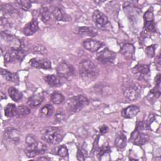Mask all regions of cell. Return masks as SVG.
Masks as SVG:
<instances>
[{"mask_svg":"<svg viewBox=\"0 0 161 161\" xmlns=\"http://www.w3.org/2000/svg\"><path fill=\"white\" fill-rule=\"evenodd\" d=\"M80 77L85 82L94 81L99 75V70L96 65L89 60H84L79 65Z\"/></svg>","mask_w":161,"mask_h":161,"instance_id":"1","label":"cell"},{"mask_svg":"<svg viewBox=\"0 0 161 161\" xmlns=\"http://www.w3.org/2000/svg\"><path fill=\"white\" fill-rule=\"evenodd\" d=\"M42 138L46 142L57 145L59 143L64 136V132L62 128L55 126H48L40 131Z\"/></svg>","mask_w":161,"mask_h":161,"instance_id":"2","label":"cell"},{"mask_svg":"<svg viewBox=\"0 0 161 161\" xmlns=\"http://www.w3.org/2000/svg\"><path fill=\"white\" fill-rule=\"evenodd\" d=\"M89 103V101L85 96L78 95L70 97L65 104L66 108L71 113H77L82 110Z\"/></svg>","mask_w":161,"mask_h":161,"instance_id":"3","label":"cell"},{"mask_svg":"<svg viewBox=\"0 0 161 161\" xmlns=\"http://www.w3.org/2000/svg\"><path fill=\"white\" fill-rule=\"evenodd\" d=\"M123 94L126 98L130 101H135L142 93V87L136 82L126 84L123 90Z\"/></svg>","mask_w":161,"mask_h":161,"instance_id":"4","label":"cell"},{"mask_svg":"<svg viewBox=\"0 0 161 161\" xmlns=\"http://www.w3.org/2000/svg\"><path fill=\"white\" fill-rule=\"evenodd\" d=\"M25 52L21 48H10L4 55L5 63L19 62L23 59Z\"/></svg>","mask_w":161,"mask_h":161,"instance_id":"5","label":"cell"},{"mask_svg":"<svg viewBox=\"0 0 161 161\" xmlns=\"http://www.w3.org/2000/svg\"><path fill=\"white\" fill-rule=\"evenodd\" d=\"M47 149V147L45 144L37 140L33 145L28 146L25 150V152L28 158H33L36 155L44 153Z\"/></svg>","mask_w":161,"mask_h":161,"instance_id":"6","label":"cell"},{"mask_svg":"<svg viewBox=\"0 0 161 161\" xmlns=\"http://www.w3.org/2000/svg\"><path fill=\"white\" fill-rule=\"evenodd\" d=\"M116 57L115 52L106 48L97 53L96 55V59L103 64H111L114 62Z\"/></svg>","mask_w":161,"mask_h":161,"instance_id":"7","label":"cell"},{"mask_svg":"<svg viewBox=\"0 0 161 161\" xmlns=\"http://www.w3.org/2000/svg\"><path fill=\"white\" fill-rule=\"evenodd\" d=\"M135 77L138 80H146L150 74V66L146 64H137L132 69Z\"/></svg>","mask_w":161,"mask_h":161,"instance_id":"8","label":"cell"},{"mask_svg":"<svg viewBox=\"0 0 161 161\" xmlns=\"http://www.w3.org/2000/svg\"><path fill=\"white\" fill-rule=\"evenodd\" d=\"M144 28L149 32L155 31V25L154 22V16L153 8H150L143 14Z\"/></svg>","mask_w":161,"mask_h":161,"instance_id":"9","label":"cell"},{"mask_svg":"<svg viewBox=\"0 0 161 161\" xmlns=\"http://www.w3.org/2000/svg\"><path fill=\"white\" fill-rule=\"evenodd\" d=\"M150 137L148 134L142 133L141 131L135 130L130 136V141L133 142L135 145L141 146L147 143Z\"/></svg>","mask_w":161,"mask_h":161,"instance_id":"10","label":"cell"},{"mask_svg":"<svg viewBox=\"0 0 161 161\" xmlns=\"http://www.w3.org/2000/svg\"><path fill=\"white\" fill-rule=\"evenodd\" d=\"M4 137L6 140L16 144L20 141L21 133L18 130L14 128L8 127L4 131Z\"/></svg>","mask_w":161,"mask_h":161,"instance_id":"11","label":"cell"},{"mask_svg":"<svg viewBox=\"0 0 161 161\" xmlns=\"http://www.w3.org/2000/svg\"><path fill=\"white\" fill-rule=\"evenodd\" d=\"M92 20L94 24L99 28H104L109 23L108 17L99 10H95L92 13Z\"/></svg>","mask_w":161,"mask_h":161,"instance_id":"12","label":"cell"},{"mask_svg":"<svg viewBox=\"0 0 161 161\" xmlns=\"http://www.w3.org/2000/svg\"><path fill=\"white\" fill-rule=\"evenodd\" d=\"M45 80L50 87H57L64 84L66 79L58 74H49L45 77Z\"/></svg>","mask_w":161,"mask_h":161,"instance_id":"13","label":"cell"},{"mask_svg":"<svg viewBox=\"0 0 161 161\" xmlns=\"http://www.w3.org/2000/svg\"><path fill=\"white\" fill-rule=\"evenodd\" d=\"M57 74L65 78L66 79L70 77L73 73L72 66L66 62H61L57 67Z\"/></svg>","mask_w":161,"mask_h":161,"instance_id":"14","label":"cell"},{"mask_svg":"<svg viewBox=\"0 0 161 161\" xmlns=\"http://www.w3.org/2000/svg\"><path fill=\"white\" fill-rule=\"evenodd\" d=\"M29 64L31 67L37 68V69H51V62L50 60L46 58H33L30 60Z\"/></svg>","mask_w":161,"mask_h":161,"instance_id":"15","label":"cell"},{"mask_svg":"<svg viewBox=\"0 0 161 161\" xmlns=\"http://www.w3.org/2000/svg\"><path fill=\"white\" fill-rule=\"evenodd\" d=\"M103 43L93 39H86L82 42V46L87 50L95 52L103 46Z\"/></svg>","mask_w":161,"mask_h":161,"instance_id":"16","label":"cell"},{"mask_svg":"<svg viewBox=\"0 0 161 161\" xmlns=\"http://www.w3.org/2000/svg\"><path fill=\"white\" fill-rule=\"evenodd\" d=\"M38 23L36 19H33L27 23L23 29V34L26 36H32L38 30Z\"/></svg>","mask_w":161,"mask_h":161,"instance_id":"17","label":"cell"},{"mask_svg":"<svg viewBox=\"0 0 161 161\" xmlns=\"http://www.w3.org/2000/svg\"><path fill=\"white\" fill-rule=\"evenodd\" d=\"M44 99V96L42 93H36L30 96L27 101L29 107L34 108L42 104Z\"/></svg>","mask_w":161,"mask_h":161,"instance_id":"18","label":"cell"},{"mask_svg":"<svg viewBox=\"0 0 161 161\" xmlns=\"http://www.w3.org/2000/svg\"><path fill=\"white\" fill-rule=\"evenodd\" d=\"M120 52L126 59H131L134 56L135 47L131 43H125L121 46Z\"/></svg>","mask_w":161,"mask_h":161,"instance_id":"19","label":"cell"},{"mask_svg":"<svg viewBox=\"0 0 161 161\" xmlns=\"http://www.w3.org/2000/svg\"><path fill=\"white\" fill-rule=\"evenodd\" d=\"M140 111V108L136 105H130L123 109L121 111L122 116L125 118L135 117Z\"/></svg>","mask_w":161,"mask_h":161,"instance_id":"20","label":"cell"},{"mask_svg":"<svg viewBox=\"0 0 161 161\" xmlns=\"http://www.w3.org/2000/svg\"><path fill=\"white\" fill-rule=\"evenodd\" d=\"M1 38L9 44L11 45V48H20V43L18 39L13 35L1 33Z\"/></svg>","mask_w":161,"mask_h":161,"instance_id":"21","label":"cell"},{"mask_svg":"<svg viewBox=\"0 0 161 161\" xmlns=\"http://www.w3.org/2000/svg\"><path fill=\"white\" fill-rule=\"evenodd\" d=\"M52 13V16L57 21H67V16L64 11L60 7H55Z\"/></svg>","mask_w":161,"mask_h":161,"instance_id":"22","label":"cell"},{"mask_svg":"<svg viewBox=\"0 0 161 161\" xmlns=\"http://www.w3.org/2000/svg\"><path fill=\"white\" fill-rule=\"evenodd\" d=\"M1 74L2 77L8 81L12 82H16L18 81V76L15 73H12L8 70L1 69Z\"/></svg>","mask_w":161,"mask_h":161,"instance_id":"23","label":"cell"},{"mask_svg":"<svg viewBox=\"0 0 161 161\" xmlns=\"http://www.w3.org/2000/svg\"><path fill=\"white\" fill-rule=\"evenodd\" d=\"M40 16L42 21L46 23L50 21L52 16V13L49 9V8L47 6H44L41 8L40 9Z\"/></svg>","mask_w":161,"mask_h":161,"instance_id":"24","label":"cell"},{"mask_svg":"<svg viewBox=\"0 0 161 161\" xmlns=\"http://www.w3.org/2000/svg\"><path fill=\"white\" fill-rule=\"evenodd\" d=\"M78 32L80 36H88L91 37L95 36L97 34L96 30H95L92 27H87V26L80 27L79 28Z\"/></svg>","mask_w":161,"mask_h":161,"instance_id":"25","label":"cell"},{"mask_svg":"<svg viewBox=\"0 0 161 161\" xmlns=\"http://www.w3.org/2000/svg\"><path fill=\"white\" fill-rule=\"evenodd\" d=\"M8 94L11 99L14 102H19L23 98L22 92L13 87H11L8 89Z\"/></svg>","mask_w":161,"mask_h":161,"instance_id":"26","label":"cell"},{"mask_svg":"<svg viewBox=\"0 0 161 161\" xmlns=\"http://www.w3.org/2000/svg\"><path fill=\"white\" fill-rule=\"evenodd\" d=\"M126 143H127V140H126V136H125V135L121 132L119 133L115 138V140H114L115 145L119 148H123L126 147Z\"/></svg>","mask_w":161,"mask_h":161,"instance_id":"27","label":"cell"},{"mask_svg":"<svg viewBox=\"0 0 161 161\" xmlns=\"http://www.w3.org/2000/svg\"><path fill=\"white\" fill-rule=\"evenodd\" d=\"M54 111L53 106L50 104H47L41 108L40 109V114L42 117L47 118L52 115Z\"/></svg>","mask_w":161,"mask_h":161,"instance_id":"28","label":"cell"},{"mask_svg":"<svg viewBox=\"0 0 161 161\" xmlns=\"http://www.w3.org/2000/svg\"><path fill=\"white\" fill-rule=\"evenodd\" d=\"M160 95V87L155 86L154 88L151 89L149 92L147 94V99L151 102L153 103L159 97Z\"/></svg>","mask_w":161,"mask_h":161,"instance_id":"29","label":"cell"},{"mask_svg":"<svg viewBox=\"0 0 161 161\" xmlns=\"http://www.w3.org/2000/svg\"><path fill=\"white\" fill-rule=\"evenodd\" d=\"M16 106L15 104L9 103L4 108V115L6 117H13L16 116Z\"/></svg>","mask_w":161,"mask_h":161,"instance_id":"30","label":"cell"},{"mask_svg":"<svg viewBox=\"0 0 161 161\" xmlns=\"http://www.w3.org/2000/svg\"><path fill=\"white\" fill-rule=\"evenodd\" d=\"M50 99L52 103L55 104H60L64 101V95L58 92H54L50 96Z\"/></svg>","mask_w":161,"mask_h":161,"instance_id":"31","label":"cell"},{"mask_svg":"<svg viewBox=\"0 0 161 161\" xmlns=\"http://www.w3.org/2000/svg\"><path fill=\"white\" fill-rule=\"evenodd\" d=\"M31 112L30 109L24 105H21L18 107H16V116H25L30 114Z\"/></svg>","mask_w":161,"mask_h":161,"instance_id":"32","label":"cell"},{"mask_svg":"<svg viewBox=\"0 0 161 161\" xmlns=\"http://www.w3.org/2000/svg\"><path fill=\"white\" fill-rule=\"evenodd\" d=\"M55 120L57 123H62L65 119V114L62 109H58L55 113L54 115Z\"/></svg>","mask_w":161,"mask_h":161,"instance_id":"33","label":"cell"},{"mask_svg":"<svg viewBox=\"0 0 161 161\" xmlns=\"http://www.w3.org/2000/svg\"><path fill=\"white\" fill-rule=\"evenodd\" d=\"M16 3L24 11H28L31 7V2L30 1H18Z\"/></svg>","mask_w":161,"mask_h":161,"instance_id":"34","label":"cell"},{"mask_svg":"<svg viewBox=\"0 0 161 161\" xmlns=\"http://www.w3.org/2000/svg\"><path fill=\"white\" fill-rule=\"evenodd\" d=\"M57 155L62 157H65L68 156V149L65 145H60L57 149Z\"/></svg>","mask_w":161,"mask_h":161,"instance_id":"35","label":"cell"},{"mask_svg":"<svg viewBox=\"0 0 161 161\" xmlns=\"http://www.w3.org/2000/svg\"><path fill=\"white\" fill-rule=\"evenodd\" d=\"M157 46H155V45H152L147 47L145 48V53L148 57L152 58L155 55V50Z\"/></svg>","mask_w":161,"mask_h":161,"instance_id":"36","label":"cell"},{"mask_svg":"<svg viewBox=\"0 0 161 161\" xmlns=\"http://www.w3.org/2000/svg\"><path fill=\"white\" fill-rule=\"evenodd\" d=\"M38 140L36 138V137L32 135V134H28L25 139L26 143L27 144L28 146H30L33 145Z\"/></svg>","mask_w":161,"mask_h":161,"instance_id":"37","label":"cell"},{"mask_svg":"<svg viewBox=\"0 0 161 161\" xmlns=\"http://www.w3.org/2000/svg\"><path fill=\"white\" fill-rule=\"evenodd\" d=\"M109 151V148L108 146H103L101 147L97 151V157L99 158H101L103 155L106 154Z\"/></svg>","mask_w":161,"mask_h":161,"instance_id":"38","label":"cell"},{"mask_svg":"<svg viewBox=\"0 0 161 161\" xmlns=\"http://www.w3.org/2000/svg\"><path fill=\"white\" fill-rule=\"evenodd\" d=\"M77 158L79 160H84L86 159L85 154L84 153L82 149H78V152L77 153Z\"/></svg>","mask_w":161,"mask_h":161,"instance_id":"39","label":"cell"},{"mask_svg":"<svg viewBox=\"0 0 161 161\" xmlns=\"http://www.w3.org/2000/svg\"><path fill=\"white\" fill-rule=\"evenodd\" d=\"M34 51L35 52H38L39 53H43L44 52H45L46 49L43 47H42L41 45H38L35 48Z\"/></svg>","mask_w":161,"mask_h":161,"instance_id":"40","label":"cell"},{"mask_svg":"<svg viewBox=\"0 0 161 161\" xmlns=\"http://www.w3.org/2000/svg\"><path fill=\"white\" fill-rule=\"evenodd\" d=\"M108 131V128L106 125H102L99 127V131L101 134H104L106 133H107Z\"/></svg>","mask_w":161,"mask_h":161,"instance_id":"41","label":"cell"},{"mask_svg":"<svg viewBox=\"0 0 161 161\" xmlns=\"http://www.w3.org/2000/svg\"><path fill=\"white\" fill-rule=\"evenodd\" d=\"M155 83L156 84V86L159 87L160 86V74H157L156 77H155Z\"/></svg>","mask_w":161,"mask_h":161,"instance_id":"42","label":"cell"},{"mask_svg":"<svg viewBox=\"0 0 161 161\" xmlns=\"http://www.w3.org/2000/svg\"><path fill=\"white\" fill-rule=\"evenodd\" d=\"M6 95H5L4 93L1 92V99H6Z\"/></svg>","mask_w":161,"mask_h":161,"instance_id":"43","label":"cell"},{"mask_svg":"<svg viewBox=\"0 0 161 161\" xmlns=\"http://www.w3.org/2000/svg\"><path fill=\"white\" fill-rule=\"evenodd\" d=\"M38 160H48L49 158L47 157H40L39 158H38Z\"/></svg>","mask_w":161,"mask_h":161,"instance_id":"44","label":"cell"}]
</instances>
